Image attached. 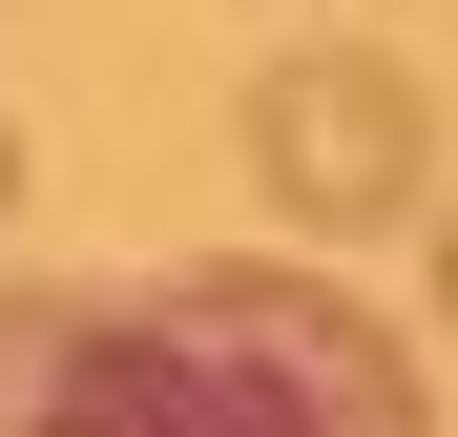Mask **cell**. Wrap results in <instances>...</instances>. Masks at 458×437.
<instances>
[{"mask_svg":"<svg viewBox=\"0 0 458 437\" xmlns=\"http://www.w3.org/2000/svg\"><path fill=\"white\" fill-rule=\"evenodd\" d=\"M0 437H437V375L292 250L0 271Z\"/></svg>","mask_w":458,"mask_h":437,"instance_id":"6da1fadb","label":"cell"},{"mask_svg":"<svg viewBox=\"0 0 458 437\" xmlns=\"http://www.w3.org/2000/svg\"><path fill=\"white\" fill-rule=\"evenodd\" d=\"M250 188H271L313 250L437 208V105H417V63H396V42H292L271 84H250Z\"/></svg>","mask_w":458,"mask_h":437,"instance_id":"7a4b0ae2","label":"cell"},{"mask_svg":"<svg viewBox=\"0 0 458 437\" xmlns=\"http://www.w3.org/2000/svg\"><path fill=\"white\" fill-rule=\"evenodd\" d=\"M437 291H458V230H437Z\"/></svg>","mask_w":458,"mask_h":437,"instance_id":"3957f363","label":"cell"}]
</instances>
